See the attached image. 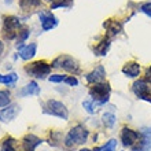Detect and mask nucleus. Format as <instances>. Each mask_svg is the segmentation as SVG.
Listing matches in <instances>:
<instances>
[{"label": "nucleus", "instance_id": "obj_22", "mask_svg": "<svg viewBox=\"0 0 151 151\" xmlns=\"http://www.w3.org/2000/svg\"><path fill=\"white\" fill-rule=\"evenodd\" d=\"M115 148H117V140L110 139L109 142H106L102 147L95 148L93 151H115Z\"/></svg>", "mask_w": 151, "mask_h": 151}, {"label": "nucleus", "instance_id": "obj_29", "mask_svg": "<svg viewBox=\"0 0 151 151\" xmlns=\"http://www.w3.org/2000/svg\"><path fill=\"white\" fill-rule=\"evenodd\" d=\"M65 83L68 85H70V87H77L78 85V80L74 76H68V78L65 80Z\"/></svg>", "mask_w": 151, "mask_h": 151}, {"label": "nucleus", "instance_id": "obj_13", "mask_svg": "<svg viewBox=\"0 0 151 151\" xmlns=\"http://www.w3.org/2000/svg\"><path fill=\"white\" fill-rule=\"evenodd\" d=\"M43 143V140L37 136L29 133L22 139V151H35L37 146Z\"/></svg>", "mask_w": 151, "mask_h": 151}, {"label": "nucleus", "instance_id": "obj_23", "mask_svg": "<svg viewBox=\"0 0 151 151\" xmlns=\"http://www.w3.org/2000/svg\"><path fill=\"white\" fill-rule=\"evenodd\" d=\"M10 91L4 89V91H0V107H6L10 104Z\"/></svg>", "mask_w": 151, "mask_h": 151}, {"label": "nucleus", "instance_id": "obj_32", "mask_svg": "<svg viewBox=\"0 0 151 151\" xmlns=\"http://www.w3.org/2000/svg\"><path fill=\"white\" fill-rule=\"evenodd\" d=\"M80 151H93V150H89V148H81Z\"/></svg>", "mask_w": 151, "mask_h": 151}, {"label": "nucleus", "instance_id": "obj_11", "mask_svg": "<svg viewBox=\"0 0 151 151\" xmlns=\"http://www.w3.org/2000/svg\"><path fill=\"white\" fill-rule=\"evenodd\" d=\"M21 111V106L19 104H8L6 106V109L0 110V121L1 122H11L12 119L17 118V115Z\"/></svg>", "mask_w": 151, "mask_h": 151}, {"label": "nucleus", "instance_id": "obj_12", "mask_svg": "<svg viewBox=\"0 0 151 151\" xmlns=\"http://www.w3.org/2000/svg\"><path fill=\"white\" fill-rule=\"evenodd\" d=\"M104 78H106V69L103 68V65L96 66L91 73H88V74L85 76V80H87V83H89V84L103 83Z\"/></svg>", "mask_w": 151, "mask_h": 151}, {"label": "nucleus", "instance_id": "obj_3", "mask_svg": "<svg viewBox=\"0 0 151 151\" xmlns=\"http://www.w3.org/2000/svg\"><path fill=\"white\" fill-rule=\"evenodd\" d=\"M43 111L45 114L54 115V117H58V118L62 119H68L69 118V110L66 109L62 102L55 99H50L45 102V104L43 106Z\"/></svg>", "mask_w": 151, "mask_h": 151}, {"label": "nucleus", "instance_id": "obj_20", "mask_svg": "<svg viewBox=\"0 0 151 151\" xmlns=\"http://www.w3.org/2000/svg\"><path fill=\"white\" fill-rule=\"evenodd\" d=\"M18 80V76L15 73H10V74H0V84H6V85H14Z\"/></svg>", "mask_w": 151, "mask_h": 151}, {"label": "nucleus", "instance_id": "obj_25", "mask_svg": "<svg viewBox=\"0 0 151 151\" xmlns=\"http://www.w3.org/2000/svg\"><path fill=\"white\" fill-rule=\"evenodd\" d=\"M95 102L92 99H89V100H85V102H83V107L87 110L89 114H95V111H96V109H95Z\"/></svg>", "mask_w": 151, "mask_h": 151}, {"label": "nucleus", "instance_id": "obj_21", "mask_svg": "<svg viewBox=\"0 0 151 151\" xmlns=\"http://www.w3.org/2000/svg\"><path fill=\"white\" fill-rule=\"evenodd\" d=\"M115 115L113 114V113H104L103 115H102V122H103V125L106 128H113L115 124Z\"/></svg>", "mask_w": 151, "mask_h": 151}, {"label": "nucleus", "instance_id": "obj_8", "mask_svg": "<svg viewBox=\"0 0 151 151\" xmlns=\"http://www.w3.org/2000/svg\"><path fill=\"white\" fill-rule=\"evenodd\" d=\"M150 142H151V129L143 128L140 131V139L132 147V151H150V147H151Z\"/></svg>", "mask_w": 151, "mask_h": 151}, {"label": "nucleus", "instance_id": "obj_26", "mask_svg": "<svg viewBox=\"0 0 151 151\" xmlns=\"http://www.w3.org/2000/svg\"><path fill=\"white\" fill-rule=\"evenodd\" d=\"M30 35V30L29 29H22L21 32H18V44H22L25 40L29 37Z\"/></svg>", "mask_w": 151, "mask_h": 151}, {"label": "nucleus", "instance_id": "obj_2", "mask_svg": "<svg viewBox=\"0 0 151 151\" xmlns=\"http://www.w3.org/2000/svg\"><path fill=\"white\" fill-rule=\"evenodd\" d=\"M110 93H111V87L107 81L99 84H93V87L89 89V96L91 99L98 104H104L107 103L110 99Z\"/></svg>", "mask_w": 151, "mask_h": 151}, {"label": "nucleus", "instance_id": "obj_17", "mask_svg": "<svg viewBox=\"0 0 151 151\" xmlns=\"http://www.w3.org/2000/svg\"><path fill=\"white\" fill-rule=\"evenodd\" d=\"M104 28H106V30H107V36H117L121 30H122V26H121V24L119 22H117V21H111L109 19L107 22H104Z\"/></svg>", "mask_w": 151, "mask_h": 151}, {"label": "nucleus", "instance_id": "obj_30", "mask_svg": "<svg viewBox=\"0 0 151 151\" xmlns=\"http://www.w3.org/2000/svg\"><path fill=\"white\" fill-rule=\"evenodd\" d=\"M144 80L151 85V65L146 68V72H144Z\"/></svg>", "mask_w": 151, "mask_h": 151}, {"label": "nucleus", "instance_id": "obj_28", "mask_svg": "<svg viewBox=\"0 0 151 151\" xmlns=\"http://www.w3.org/2000/svg\"><path fill=\"white\" fill-rule=\"evenodd\" d=\"M140 11L143 12V14H146V15H148L151 18V1L142 4V6H140Z\"/></svg>", "mask_w": 151, "mask_h": 151}, {"label": "nucleus", "instance_id": "obj_31", "mask_svg": "<svg viewBox=\"0 0 151 151\" xmlns=\"http://www.w3.org/2000/svg\"><path fill=\"white\" fill-rule=\"evenodd\" d=\"M3 51H4V45H3V43L0 41V55L3 54Z\"/></svg>", "mask_w": 151, "mask_h": 151}, {"label": "nucleus", "instance_id": "obj_24", "mask_svg": "<svg viewBox=\"0 0 151 151\" xmlns=\"http://www.w3.org/2000/svg\"><path fill=\"white\" fill-rule=\"evenodd\" d=\"M19 4L22 8H32L39 6L40 0H19Z\"/></svg>", "mask_w": 151, "mask_h": 151}, {"label": "nucleus", "instance_id": "obj_27", "mask_svg": "<svg viewBox=\"0 0 151 151\" xmlns=\"http://www.w3.org/2000/svg\"><path fill=\"white\" fill-rule=\"evenodd\" d=\"M68 78V76H65V74H52L50 76V81L51 83H65V80Z\"/></svg>", "mask_w": 151, "mask_h": 151}, {"label": "nucleus", "instance_id": "obj_19", "mask_svg": "<svg viewBox=\"0 0 151 151\" xmlns=\"http://www.w3.org/2000/svg\"><path fill=\"white\" fill-rule=\"evenodd\" d=\"M15 144H17V140L14 137H6L1 143V147H0V151H17L15 148Z\"/></svg>", "mask_w": 151, "mask_h": 151}, {"label": "nucleus", "instance_id": "obj_6", "mask_svg": "<svg viewBox=\"0 0 151 151\" xmlns=\"http://www.w3.org/2000/svg\"><path fill=\"white\" fill-rule=\"evenodd\" d=\"M139 139H140V132L139 131H135V129L128 128V127L122 128V131H121V142H122L124 147L132 148L136 143H137Z\"/></svg>", "mask_w": 151, "mask_h": 151}, {"label": "nucleus", "instance_id": "obj_33", "mask_svg": "<svg viewBox=\"0 0 151 151\" xmlns=\"http://www.w3.org/2000/svg\"><path fill=\"white\" fill-rule=\"evenodd\" d=\"M47 1H50V0H47Z\"/></svg>", "mask_w": 151, "mask_h": 151}, {"label": "nucleus", "instance_id": "obj_4", "mask_svg": "<svg viewBox=\"0 0 151 151\" xmlns=\"http://www.w3.org/2000/svg\"><path fill=\"white\" fill-rule=\"evenodd\" d=\"M52 66L45 60H36L30 65L25 66V72L35 78H45V76L51 73Z\"/></svg>", "mask_w": 151, "mask_h": 151}, {"label": "nucleus", "instance_id": "obj_16", "mask_svg": "<svg viewBox=\"0 0 151 151\" xmlns=\"http://www.w3.org/2000/svg\"><path fill=\"white\" fill-rule=\"evenodd\" d=\"M110 43H111V39L110 37H106L104 36L103 39H102V41L100 43H98V45H96L95 48H93V52H95V55L98 56H104L106 54H107L109 48H110Z\"/></svg>", "mask_w": 151, "mask_h": 151}, {"label": "nucleus", "instance_id": "obj_5", "mask_svg": "<svg viewBox=\"0 0 151 151\" xmlns=\"http://www.w3.org/2000/svg\"><path fill=\"white\" fill-rule=\"evenodd\" d=\"M52 68H59L62 70L68 73H77L80 70V65L78 62L73 58V56H69V55H59L58 58L52 60L51 63Z\"/></svg>", "mask_w": 151, "mask_h": 151}, {"label": "nucleus", "instance_id": "obj_10", "mask_svg": "<svg viewBox=\"0 0 151 151\" xmlns=\"http://www.w3.org/2000/svg\"><path fill=\"white\" fill-rule=\"evenodd\" d=\"M132 92L136 95L137 99L143 100L147 95H150V84H148L144 78L136 80L135 83L132 84Z\"/></svg>", "mask_w": 151, "mask_h": 151}, {"label": "nucleus", "instance_id": "obj_1", "mask_svg": "<svg viewBox=\"0 0 151 151\" xmlns=\"http://www.w3.org/2000/svg\"><path fill=\"white\" fill-rule=\"evenodd\" d=\"M88 137H89V131H88L87 128L84 127V125H76V127H73L68 132L63 144L66 148L73 150L77 146H81V144L87 143Z\"/></svg>", "mask_w": 151, "mask_h": 151}, {"label": "nucleus", "instance_id": "obj_7", "mask_svg": "<svg viewBox=\"0 0 151 151\" xmlns=\"http://www.w3.org/2000/svg\"><path fill=\"white\" fill-rule=\"evenodd\" d=\"M19 26V19L17 17H6L4 18V37L7 40H11L15 36H18L17 30Z\"/></svg>", "mask_w": 151, "mask_h": 151}, {"label": "nucleus", "instance_id": "obj_18", "mask_svg": "<svg viewBox=\"0 0 151 151\" xmlns=\"http://www.w3.org/2000/svg\"><path fill=\"white\" fill-rule=\"evenodd\" d=\"M21 96H29V95H40V87L36 81H30L28 85H25L19 92Z\"/></svg>", "mask_w": 151, "mask_h": 151}, {"label": "nucleus", "instance_id": "obj_9", "mask_svg": "<svg viewBox=\"0 0 151 151\" xmlns=\"http://www.w3.org/2000/svg\"><path fill=\"white\" fill-rule=\"evenodd\" d=\"M39 18L41 22V28L43 30H51L58 25V18H56L51 11L48 10H43L39 12Z\"/></svg>", "mask_w": 151, "mask_h": 151}, {"label": "nucleus", "instance_id": "obj_14", "mask_svg": "<svg viewBox=\"0 0 151 151\" xmlns=\"http://www.w3.org/2000/svg\"><path fill=\"white\" fill-rule=\"evenodd\" d=\"M122 73L127 76V77L136 78V77H139V76H140V65L137 63V62H135V60L128 62V63L124 65Z\"/></svg>", "mask_w": 151, "mask_h": 151}, {"label": "nucleus", "instance_id": "obj_15", "mask_svg": "<svg viewBox=\"0 0 151 151\" xmlns=\"http://www.w3.org/2000/svg\"><path fill=\"white\" fill-rule=\"evenodd\" d=\"M18 51H19V56L22 58V59L29 60V59H32L33 56L36 55L37 44L36 43H30V44H28V45H22V48L18 50Z\"/></svg>", "mask_w": 151, "mask_h": 151}]
</instances>
